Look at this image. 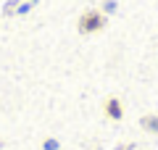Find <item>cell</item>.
I'll list each match as a JSON object with an SVG mask.
<instances>
[{"label":"cell","mask_w":158,"mask_h":150,"mask_svg":"<svg viewBox=\"0 0 158 150\" xmlns=\"http://www.w3.org/2000/svg\"><path fill=\"white\" fill-rule=\"evenodd\" d=\"M106 13L100 11V8H90V11H85L82 16H79V21H77V29L82 34H95V32H100L103 27H106Z\"/></svg>","instance_id":"6da1fadb"},{"label":"cell","mask_w":158,"mask_h":150,"mask_svg":"<svg viewBox=\"0 0 158 150\" xmlns=\"http://www.w3.org/2000/svg\"><path fill=\"white\" fill-rule=\"evenodd\" d=\"M103 111H106V116L113 119V121H118V119L124 116V106H121L118 98H108L106 103H103Z\"/></svg>","instance_id":"7a4b0ae2"},{"label":"cell","mask_w":158,"mask_h":150,"mask_svg":"<svg viewBox=\"0 0 158 150\" xmlns=\"http://www.w3.org/2000/svg\"><path fill=\"white\" fill-rule=\"evenodd\" d=\"M140 124H142V129H148L150 134H158V116L148 113V116H142V119H140Z\"/></svg>","instance_id":"3957f363"},{"label":"cell","mask_w":158,"mask_h":150,"mask_svg":"<svg viewBox=\"0 0 158 150\" xmlns=\"http://www.w3.org/2000/svg\"><path fill=\"white\" fill-rule=\"evenodd\" d=\"M116 11V0H103V13H113Z\"/></svg>","instance_id":"277c9868"},{"label":"cell","mask_w":158,"mask_h":150,"mask_svg":"<svg viewBox=\"0 0 158 150\" xmlns=\"http://www.w3.org/2000/svg\"><path fill=\"white\" fill-rule=\"evenodd\" d=\"M45 150H58V140H45Z\"/></svg>","instance_id":"5b68a950"}]
</instances>
